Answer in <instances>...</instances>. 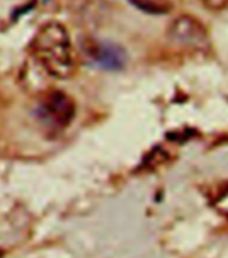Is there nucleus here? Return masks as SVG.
Returning <instances> with one entry per match:
<instances>
[{
    "label": "nucleus",
    "mask_w": 228,
    "mask_h": 258,
    "mask_svg": "<svg viewBox=\"0 0 228 258\" xmlns=\"http://www.w3.org/2000/svg\"><path fill=\"white\" fill-rule=\"evenodd\" d=\"M32 52L47 74L58 79L69 78L74 71V56L69 32L61 23L44 24L34 36Z\"/></svg>",
    "instance_id": "f257e3e1"
},
{
    "label": "nucleus",
    "mask_w": 228,
    "mask_h": 258,
    "mask_svg": "<svg viewBox=\"0 0 228 258\" xmlns=\"http://www.w3.org/2000/svg\"><path fill=\"white\" fill-rule=\"evenodd\" d=\"M38 114L40 119L55 127H66L75 115V104L67 94L53 90L39 100Z\"/></svg>",
    "instance_id": "f03ea898"
},
{
    "label": "nucleus",
    "mask_w": 228,
    "mask_h": 258,
    "mask_svg": "<svg viewBox=\"0 0 228 258\" xmlns=\"http://www.w3.org/2000/svg\"><path fill=\"white\" fill-rule=\"evenodd\" d=\"M90 59L101 69L116 71L121 70L126 63L125 51L113 43H97L90 48Z\"/></svg>",
    "instance_id": "7ed1b4c3"
},
{
    "label": "nucleus",
    "mask_w": 228,
    "mask_h": 258,
    "mask_svg": "<svg viewBox=\"0 0 228 258\" xmlns=\"http://www.w3.org/2000/svg\"><path fill=\"white\" fill-rule=\"evenodd\" d=\"M131 4H134L135 7L143 10L145 12L151 14H160V12L166 11L165 3H161L160 0H129Z\"/></svg>",
    "instance_id": "20e7f679"
}]
</instances>
